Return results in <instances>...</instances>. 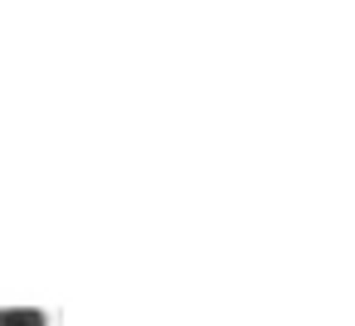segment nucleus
<instances>
[{"instance_id": "obj_1", "label": "nucleus", "mask_w": 355, "mask_h": 326, "mask_svg": "<svg viewBox=\"0 0 355 326\" xmlns=\"http://www.w3.org/2000/svg\"><path fill=\"white\" fill-rule=\"evenodd\" d=\"M0 326H59L54 307H0Z\"/></svg>"}]
</instances>
